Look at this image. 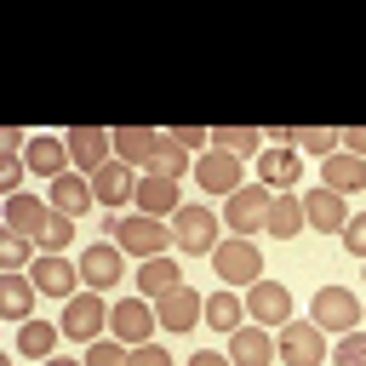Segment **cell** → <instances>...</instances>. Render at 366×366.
I'll return each instance as SVG.
<instances>
[{
  "instance_id": "6da1fadb",
  "label": "cell",
  "mask_w": 366,
  "mask_h": 366,
  "mask_svg": "<svg viewBox=\"0 0 366 366\" xmlns=\"http://www.w3.org/2000/svg\"><path fill=\"white\" fill-rule=\"evenodd\" d=\"M109 240L126 252V257H137V263H149V257H166L177 240H172V223L166 217H143V212H114L109 217Z\"/></svg>"
},
{
  "instance_id": "7a4b0ae2",
  "label": "cell",
  "mask_w": 366,
  "mask_h": 366,
  "mask_svg": "<svg viewBox=\"0 0 366 366\" xmlns=\"http://www.w3.org/2000/svg\"><path fill=\"white\" fill-rule=\"evenodd\" d=\"M217 229H223V217L212 206H200V200H183L172 212V240L183 246V257H212L217 252Z\"/></svg>"
},
{
  "instance_id": "3957f363",
  "label": "cell",
  "mask_w": 366,
  "mask_h": 366,
  "mask_svg": "<svg viewBox=\"0 0 366 366\" xmlns=\"http://www.w3.org/2000/svg\"><path fill=\"white\" fill-rule=\"evenodd\" d=\"M360 315H366V309H360V297H355L349 286H320L315 303H309V320H315L320 332H337V337H343V332H360Z\"/></svg>"
},
{
  "instance_id": "277c9868",
  "label": "cell",
  "mask_w": 366,
  "mask_h": 366,
  "mask_svg": "<svg viewBox=\"0 0 366 366\" xmlns=\"http://www.w3.org/2000/svg\"><path fill=\"white\" fill-rule=\"evenodd\" d=\"M269 200H274V194H269L263 183H240V189L229 194V206H223V229L240 234V240H252V234L269 223Z\"/></svg>"
},
{
  "instance_id": "5b68a950",
  "label": "cell",
  "mask_w": 366,
  "mask_h": 366,
  "mask_svg": "<svg viewBox=\"0 0 366 366\" xmlns=\"http://www.w3.org/2000/svg\"><path fill=\"white\" fill-rule=\"evenodd\" d=\"M212 269L223 274V286H257V280H263V252H257L252 240L229 234V240H217V252H212Z\"/></svg>"
},
{
  "instance_id": "8992f818",
  "label": "cell",
  "mask_w": 366,
  "mask_h": 366,
  "mask_svg": "<svg viewBox=\"0 0 366 366\" xmlns=\"http://www.w3.org/2000/svg\"><path fill=\"white\" fill-rule=\"evenodd\" d=\"M274 355H280L286 366H320V360H326V332H320L315 320H286V326L274 332Z\"/></svg>"
},
{
  "instance_id": "52a82bcc",
  "label": "cell",
  "mask_w": 366,
  "mask_h": 366,
  "mask_svg": "<svg viewBox=\"0 0 366 366\" xmlns=\"http://www.w3.org/2000/svg\"><path fill=\"white\" fill-rule=\"evenodd\" d=\"M103 326H109V303H103V292H74V297L63 303V337H74V343H97Z\"/></svg>"
},
{
  "instance_id": "ba28073f",
  "label": "cell",
  "mask_w": 366,
  "mask_h": 366,
  "mask_svg": "<svg viewBox=\"0 0 366 366\" xmlns=\"http://www.w3.org/2000/svg\"><path fill=\"white\" fill-rule=\"evenodd\" d=\"M154 326H160V320H154V303H149V297H120V303H109V337H114V343L137 349V343H149Z\"/></svg>"
},
{
  "instance_id": "9c48e42d",
  "label": "cell",
  "mask_w": 366,
  "mask_h": 366,
  "mask_svg": "<svg viewBox=\"0 0 366 366\" xmlns=\"http://www.w3.org/2000/svg\"><path fill=\"white\" fill-rule=\"evenodd\" d=\"M120 274H126V252H120L114 240H92V246L80 252V286H86V292H109Z\"/></svg>"
},
{
  "instance_id": "30bf717a",
  "label": "cell",
  "mask_w": 366,
  "mask_h": 366,
  "mask_svg": "<svg viewBox=\"0 0 366 366\" xmlns=\"http://www.w3.org/2000/svg\"><path fill=\"white\" fill-rule=\"evenodd\" d=\"M29 280H34V292H46V297H74L80 292V263H69L63 252H40L34 257V269H29Z\"/></svg>"
},
{
  "instance_id": "8fae6325",
  "label": "cell",
  "mask_w": 366,
  "mask_h": 366,
  "mask_svg": "<svg viewBox=\"0 0 366 366\" xmlns=\"http://www.w3.org/2000/svg\"><path fill=\"white\" fill-rule=\"evenodd\" d=\"M154 320L166 332H194V326H206V297L194 286H177V292L154 297Z\"/></svg>"
},
{
  "instance_id": "7c38bea8",
  "label": "cell",
  "mask_w": 366,
  "mask_h": 366,
  "mask_svg": "<svg viewBox=\"0 0 366 366\" xmlns=\"http://www.w3.org/2000/svg\"><path fill=\"white\" fill-rule=\"evenodd\" d=\"M63 137H69V160H74L86 177L114 160V132H103V126H74V132H63Z\"/></svg>"
},
{
  "instance_id": "4fadbf2b",
  "label": "cell",
  "mask_w": 366,
  "mask_h": 366,
  "mask_svg": "<svg viewBox=\"0 0 366 366\" xmlns=\"http://www.w3.org/2000/svg\"><path fill=\"white\" fill-rule=\"evenodd\" d=\"M246 315L257 320V326H286L292 320V292L280 286V280H257V286H246Z\"/></svg>"
},
{
  "instance_id": "5bb4252c",
  "label": "cell",
  "mask_w": 366,
  "mask_h": 366,
  "mask_svg": "<svg viewBox=\"0 0 366 366\" xmlns=\"http://www.w3.org/2000/svg\"><path fill=\"white\" fill-rule=\"evenodd\" d=\"M194 183H200L206 194H223V200H229V194L240 189V160L223 154V149H206V154L194 160Z\"/></svg>"
},
{
  "instance_id": "9a60e30c",
  "label": "cell",
  "mask_w": 366,
  "mask_h": 366,
  "mask_svg": "<svg viewBox=\"0 0 366 366\" xmlns=\"http://www.w3.org/2000/svg\"><path fill=\"white\" fill-rule=\"evenodd\" d=\"M303 223L309 229H320V234H343V223H349V206H343V194L337 189H309L303 194Z\"/></svg>"
},
{
  "instance_id": "2e32d148",
  "label": "cell",
  "mask_w": 366,
  "mask_h": 366,
  "mask_svg": "<svg viewBox=\"0 0 366 366\" xmlns=\"http://www.w3.org/2000/svg\"><path fill=\"white\" fill-rule=\"evenodd\" d=\"M257 177H263L269 194H292V183H297V149L292 143H269L257 154Z\"/></svg>"
},
{
  "instance_id": "e0dca14e",
  "label": "cell",
  "mask_w": 366,
  "mask_h": 366,
  "mask_svg": "<svg viewBox=\"0 0 366 366\" xmlns=\"http://www.w3.org/2000/svg\"><path fill=\"white\" fill-rule=\"evenodd\" d=\"M92 194H97V206H126L132 194H137V172L126 166V160H109V166H97L92 172Z\"/></svg>"
},
{
  "instance_id": "ac0fdd59",
  "label": "cell",
  "mask_w": 366,
  "mask_h": 366,
  "mask_svg": "<svg viewBox=\"0 0 366 366\" xmlns=\"http://www.w3.org/2000/svg\"><path fill=\"white\" fill-rule=\"evenodd\" d=\"M46 200H51V212H63V217H80V212H92V177L86 172H63V177H51V189H46Z\"/></svg>"
},
{
  "instance_id": "d6986e66",
  "label": "cell",
  "mask_w": 366,
  "mask_h": 366,
  "mask_svg": "<svg viewBox=\"0 0 366 366\" xmlns=\"http://www.w3.org/2000/svg\"><path fill=\"white\" fill-rule=\"evenodd\" d=\"M229 360H234V366H274V332H269V326H240V332H229Z\"/></svg>"
},
{
  "instance_id": "ffe728a7",
  "label": "cell",
  "mask_w": 366,
  "mask_h": 366,
  "mask_svg": "<svg viewBox=\"0 0 366 366\" xmlns=\"http://www.w3.org/2000/svg\"><path fill=\"white\" fill-rule=\"evenodd\" d=\"M132 200H137L143 217H166V223H172V212L183 206V189H177L172 177H137V194H132Z\"/></svg>"
},
{
  "instance_id": "44dd1931",
  "label": "cell",
  "mask_w": 366,
  "mask_h": 366,
  "mask_svg": "<svg viewBox=\"0 0 366 366\" xmlns=\"http://www.w3.org/2000/svg\"><path fill=\"white\" fill-rule=\"evenodd\" d=\"M23 166L34 172V177H63V166H69V137H29V149H23Z\"/></svg>"
},
{
  "instance_id": "7402d4cb",
  "label": "cell",
  "mask_w": 366,
  "mask_h": 366,
  "mask_svg": "<svg viewBox=\"0 0 366 366\" xmlns=\"http://www.w3.org/2000/svg\"><path fill=\"white\" fill-rule=\"evenodd\" d=\"M183 286V269L172 263V257H149V263H137V297H166V292H177Z\"/></svg>"
},
{
  "instance_id": "603a6c76",
  "label": "cell",
  "mask_w": 366,
  "mask_h": 366,
  "mask_svg": "<svg viewBox=\"0 0 366 366\" xmlns=\"http://www.w3.org/2000/svg\"><path fill=\"white\" fill-rule=\"evenodd\" d=\"M320 183L326 189H337V194H355V189H366V160H355V154H326L320 160Z\"/></svg>"
},
{
  "instance_id": "cb8c5ba5",
  "label": "cell",
  "mask_w": 366,
  "mask_h": 366,
  "mask_svg": "<svg viewBox=\"0 0 366 366\" xmlns=\"http://www.w3.org/2000/svg\"><path fill=\"white\" fill-rule=\"evenodd\" d=\"M149 177H183V172H194V160H189V149L172 137V132H160V143H154V154H149V166H143Z\"/></svg>"
},
{
  "instance_id": "d4e9b609",
  "label": "cell",
  "mask_w": 366,
  "mask_h": 366,
  "mask_svg": "<svg viewBox=\"0 0 366 366\" xmlns=\"http://www.w3.org/2000/svg\"><path fill=\"white\" fill-rule=\"evenodd\" d=\"M154 143H160V132H149V126H120V132H114V160H126V166L137 172V166H149Z\"/></svg>"
},
{
  "instance_id": "484cf974",
  "label": "cell",
  "mask_w": 366,
  "mask_h": 366,
  "mask_svg": "<svg viewBox=\"0 0 366 366\" xmlns=\"http://www.w3.org/2000/svg\"><path fill=\"white\" fill-rule=\"evenodd\" d=\"M274 240H292V234H303L309 223H303V194H274L269 200V223H263Z\"/></svg>"
},
{
  "instance_id": "4316f807",
  "label": "cell",
  "mask_w": 366,
  "mask_h": 366,
  "mask_svg": "<svg viewBox=\"0 0 366 366\" xmlns=\"http://www.w3.org/2000/svg\"><path fill=\"white\" fill-rule=\"evenodd\" d=\"M206 326H217L223 337H229V332H240V326H246V303H240L229 286L206 292Z\"/></svg>"
},
{
  "instance_id": "83f0119b",
  "label": "cell",
  "mask_w": 366,
  "mask_h": 366,
  "mask_svg": "<svg viewBox=\"0 0 366 366\" xmlns=\"http://www.w3.org/2000/svg\"><path fill=\"white\" fill-rule=\"evenodd\" d=\"M57 337H63V326H51V320H23V326H17V355L51 360V355H57Z\"/></svg>"
},
{
  "instance_id": "f1b7e54d",
  "label": "cell",
  "mask_w": 366,
  "mask_h": 366,
  "mask_svg": "<svg viewBox=\"0 0 366 366\" xmlns=\"http://www.w3.org/2000/svg\"><path fill=\"white\" fill-rule=\"evenodd\" d=\"M46 212H51V200H40V194H11V200H6V229H11V234H34V229L46 223Z\"/></svg>"
},
{
  "instance_id": "f546056e",
  "label": "cell",
  "mask_w": 366,
  "mask_h": 366,
  "mask_svg": "<svg viewBox=\"0 0 366 366\" xmlns=\"http://www.w3.org/2000/svg\"><path fill=\"white\" fill-rule=\"evenodd\" d=\"M212 149H223L234 160H252V154H263V132L257 126H217L212 132Z\"/></svg>"
},
{
  "instance_id": "4dcf8cb0",
  "label": "cell",
  "mask_w": 366,
  "mask_h": 366,
  "mask_svg": "<svg viewBox=\"0 0 366 366\" xmlns=\"http://www.w3.org/2000/svg\"><path fill=\"white\" fill-rule=\"evenodd\" d=\"M286 143H292L297 154H315V160L337 154V132H332V126H286Z\"/></svg>"
},
{
  "instance_id": "1f68e13d",
  "label": "cell",
  "mask_w": 366,
  "mask_h": 366,
  "mask_svg": "<svg viewBox=\"0 0 366 366\" xmlns=\"http://www.w3.org/2000/svg\"><path fill=\"white\" fill-rule=\"evenodd\" d=\"M0 309H6V320H29V309H34V280H29V274H0Z\"/></svg>"
},
{
  "instance_id": "d6a6232c",
  "label": "cell",
  "mask_w": 366,
  "mask_h": 366,
  "mask_svg": "<svg viewBox=\"0 0 366 366\" xmlns=\"http://www.w3.org/2000/svg\"><path fill=\"white\" fill-rule=\"evenodd\" d=\"M34 269V234H0V274H23Z\"/></svg>"
},
{
  "instance_id": "836d02e7",
  "label": "cell",
  "mask_w": 366,
  "mask_h": 366,
  "mask_svg": "<svg viewBox=\"0 0 366 366\" xmlns=\"http://www.w3.org/2000/svg\"><path fill=\"white\" fill-rule=\"evenodd\" d=\"M74 240V217H63V212H46V223L34 229V246L40 252H63Z\"/></svg>"
},
{
  "instance_id": "e575fe53",
  "label": "cell",
  "mask_w": 366,
  "mask_h": 366,
  "mask_svg": "<svg viewBox=\"0 0 366 366\" xmlns=\"http://www.w3.org/2000/svg\"><path fill=\"white\" fill-rule=\"evenodd\" d=\"M332 366H366V332H343L332 349Z\"/></svg>"
},
{
  "instance_id": "d590c367",
  "label": "cell",
  "mask_w": 366,
  "mask_h": 366,
  "mask_svg": "<svg viewBox=\"0 0 366 366\" xmlns=\"http://www.w3.org/2000/svg\"><path fill=\"white\" fill-rule=\"evenodd\" d=\"M86 366H126V343H114V337L86 343Z\"/></svg>"
},
{
  "instance_id": "8d00e7d4",
  "label": "cell",
  "mask_w": 366,
  "mask_h": 366,
  "mask_svg": "<svg viewBox=\"0 0 366 366\" xmlns=\"http://www.w3.org/2000/svg\"><path fill=\"white\" fill-rule=\"evenodd\" d=\"M343 252H349V257H360V263H366V212H360V217H349V223H343Z\"/></svg>"
},
{
  "instance_id": "74e56055",
  "label": "cell",
  "mask_w": 366,
  "mask_h": 366,
  "mask_svg": "<svg viewBox=\"0 0 366 366\" xmlns=\"http://www.w3.org/2000/svg\"><path fill=\"white\" fill-rule=\"evenodd\" d=\"M23 172H29V166H23V154H6V160H0V189H6V200H11V194H23V189H17V183H23Z\"/></svg>"
},
{
  "instance_id": "f35d334b",
  "label": "cell",
  "mask_w": 366,
  "mask_h": 366,
  "mask_svg": "<svg viewBox=\"0 0 366 366\" xmlns=\"http://www.w3.org/2000/svg\"><path fill=\"white\" fill-rule=\"evenodd\" d=\"M126 366H172V355L160 343H137V349H126Z\"/></svg>"
},
{
  "instance_id": "ab89813d",
  "label": "cell",
  "mask_w": 366,
  "mask_h": 366,
  "mask_svg": "<svg viewBox=\"0 0 366 366\" xmlns=\"http://www.w3.org/2000/svg\"><path fill=\"white\" fill-rule=\"evenodd\" d=\"M337 149L355 154V160H366V126H343V132H337Z\"/></svg>"
},
{
  "instance_id": "60d3db41",
  "label": "cell",
  "mask_w": 366,
  "mask_h": 366,
  "mask_svg": "<svg viewBox=\"0 0 366 366\" xmlns=\"http://www.w3.org/2000/svg\"><path fill=\"white\" fill-rule=\"evenodd\" d=\"M172 137H177V143H183V149H189V154H194V149H206V143H212V132H200V126H172Z\"/></svg>"
},
{
  "instance_id": "b9f144b4",
  "label": "cell",
  "mask_w": 366,
  "mask_h": 366,
  "mask_svg": "<svg viewBox=\"0 0 366 366\" xmlns=\"http://www.w3.org/2000/svg\"><path fill=\"white\" fill-rule=\"evenodd\" d=\"M0 149H6V154H23V149H29V132L6 126V132H0Z\"/></svg>"
},
{
  "instance_id": "7bdbcfd3",
  "label": "cell",
  "mask_w": 366,
  "mask_h": 366,
  "mask_svg": "<svg viewBox=\"0 0 366 366\" xmlns=\"http://www.w3.org/2000/svg\"><path fill=\"white\" fill-rule=\"evenodd\" d=\"M189 366H234V360H229V355H217V349H200Z\"/></svg>"
},
{
  "instance_id": "ee69618b",
  "label": "cell",
  "mask_w": 366,
  "mask_h": 366,
  "mask_svg": "<svg viewBox=\"0 0 366 366\" xmlns=\"http://www.w3.org/2000/svg\"><path fill=\"white\" fill-rule=\"evenodd\" d=\"M40 366H86V360H57V355H51V360H40Z\"/></svg>"
},
{
  "instance_id": "f6af8a7d",
  "label": "cell",
  "mask_w": 366,
  "mask_h": 366,
  "mask_svg": "<svg viewBox=\"0 0 366 366\" xmlns=\"http://www.w3.org/2000/svg\"><path fill=\"white\" fill-rule=\"evenodd\" d=\"M360 320H366V315H360Z\"/></svg>"
}]
</instances>
